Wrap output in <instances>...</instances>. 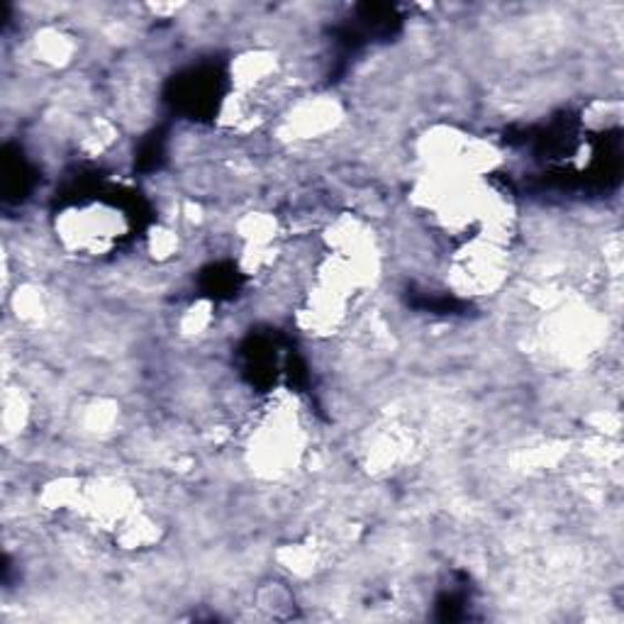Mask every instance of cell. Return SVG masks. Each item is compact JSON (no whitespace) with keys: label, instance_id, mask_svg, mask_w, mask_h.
I'll use <instances>...</instances> for the list:
<instances>
[{"label":"cell","instance_id":"6da1fadb","mask_svg":"<svg viewBox=\"0 0 624 624\" xmlns=\"http://www.w3.org/2000/svg\"><path fill=\"white\" fill-rule=\"evenodd\" d=\"M305 432L300 425V415L296 400L288 395L278 398L271 405L262 422L252 432L250 442V462L256 474L266 478H281L288 470L298 466L303 456Z\"/></svg>","mask_w":624,"mask_h":624},{"label":"cell","instance_id":"7a4b0ae2","mask_svg":"<svg viewBox=\"0 0 624 624\" xmlns=\"http://www.w3.org/2000/svg\"><path fill=\"white\" fill-rule=\"evenodd\" d=\"M125 230V215L108 203L74 205L56 218V237L64 244V250L74 254L101 256L110 252L115 242H120Z\"/></svg>","mask_w":624,"mask_h":624},{"label":"cell","instance_id":"3957f363","mask_svg":"<svg viewBox=\"0 0 624 624\" xmlns=\"http://www.w3.org/2000/svg\"><path fill=\"white\" fill-rule=\"evenodd\" d=\"M508 278V244L466 240L452 258L450 284L458 296L480 298L496 293Z\"/></svg>","mask_w":624,"mask_h":624},{"label":"cell","instance_id":"277c9868","mask_svg":"<svg viewBox=\"0 0 624 624\" xmlns=\"http://www.w3.org/2000/svg\"><path fill=\"white\" fill-rule=\"evenodd\" d=\"M339 117L341 113L335 101L317 98V101H308V103L298 105V108L290 113L286 125H288V133L296 139H313V137H320L329 133V129H335Z\"/></svg>","mask_w":624,"mask_h":624},{"label":"cell","instance_id":"5b68a950","mask_svg":"<svg viewBox=\"0 0 624 624\" xmlns=\"http://www.w3.org/2000/svg\"><path fill=\"white\" fill-rule=\"evenodd\" d=\"M276 74V56L271 52H246L232 62V84L240 96L264 86Z\"/></svg>","mask_w":624,"mask_h":624},{"label":"cell","instance_id":"8992f818","mask_svg":"<svg viewBox=\"0 0 624 624\" xmlns=\"http://www.w3.org/2000/svg\"><path fill=\"white\" fill-rule=\"evenodd\" d=\"M72 52H74V44L68 42V38H64V34L50 30V32H44L42 38H38V54L46 64H64L68 62Z\"/></svg>","mask_w":624,"mask_h":624},{"label":"cell","instance_id":"52a82bcc","mask_svg":"<svg viewBox=\"0 0 624 624\" xmlns=\"http://www.w3.org/2000/svg\"><path fill=\"white\" fill-rule=\"evenodd\" d=\"M210 322V305L208 303H195L191 310L183 317V329L188 335H198L200 329H205Z\"/></svg>","mask_w":624,"mask_h":624},{"label":"cell","instance_id":"ba28073f","mask_svg":"<svg viewBox=\"0 0 624 624\" xmlns=\"http://www.w3.org/2000/svg\"><path fill=\"white\" fill-rule=\"evenodd\" d=\"M176 250V237L169 230H159L151 234V252L159 256H169Z\"/></svg>","mask_w":624,"mask_h":624}]
</instances>
